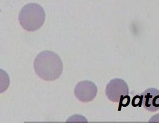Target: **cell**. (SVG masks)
I'll return each instance as SVG.
<instances>
[{
	"label": "cell",
	"mask_w": 159,
	"mask_h": 128,
	"mask_svg": "<svg viewBox=\"0 0 159 128\" xmlns=\"http://www.w3.org/2000/svg\"><path fill=\"white\" fill-rule=\"evenodd\" d=\"M141 99V97H139V95H136L135 97H134L133 101H132V106L134 107L136 106H141L140 105V99Z\"/></svg>",
	"instance_id": "8"
},
{
	"label": "cell",
	"mask_w": 159,
	"mask_h": 128,
	"mask_svg": "<svg viewBox=\"0 0 159 128\" xmlns=\"http://www.w3.org/2000/svg\"><path fill=\"white\" fill-rule=\"evenodd\" d=\"M10 77L7 72L0 68V94L5 92L9 87Z\"/></svg>",
	"instance_id": "6"
},
{
	"label": "cell",
	"mask_w": 159,
	"mask_h": 128,
	"mask_svg": "<svg viewBox=\"0 0 159 128\" xmlns=\"http://www.w3.org/2000/svg\"><path fill=\"white\" fill-rule=\"evenodd\" d=\"M130 102V97H129L128 95H126L125 96L121 97L120 99V101H119V104H120V106H124L126 107L129 105Z\"/></svg>",
	"instance_id": "7"
},
{
	"label": "cell",
	"mask_w": 159,
	"mask_h": 128,
	"mask_svg": "<svg viewBox=\"0 0 159 128\" xmlns=\"http://www.w3.org/2000/svg\"><path fill=\"white\" fill-rule=\"evenodd\" d=\"M34 67L37 76L46 81L57 80L63 71L61 58L51 51L40 53L35 59Z\"/></svg>",
	"instance_id": "1"
},
{
	"label": "cell",
	"mask_w": 159,
	"mask_h": 128,
	"mask_svg": "<svg viewBox=\"0 0 159 128\" xmlns=\"http://www.w3.org/2000/svg\"><path fill=\"white\" fill-rule=\"evenodd\" d=\"M142 106L149 112L159 110V90L155 88H149L141 94Z\"/></svg>",
	"instance_id": "5"
},
{
	"label": "cell",
	"mask_w": 159,
	"mask_h": 128,
	"mask_svg": "<svg viewBox=\"0 0 159 128\" xmlns=\"http://www.w3.org/2000/svg\"><path fill=\"white\" fill-rule=\"evenodd\" d=\"M46 14L43 8L37 3L25 5L19 14L21 26L28 32H35L44 24Z\"/></svg>",
	"instance_id": "2"
},
{
	"label": "cell",
	"mask_w": 159,
	"mask_h": 128,
	"mask_svg": "<svg viewBox=\"0 0 159 128\" xmlns=\"http://www.w3.org/2000/svg\"><path fill=\"white\" fill-rule=\"evenodd\" d=\"M98 93L96 85L91 81L79 82L75 88V95L77 99L83 103L91 102L94 100Z\"/></svg>",
	"instance_id": "4"
},
{
	"label": "cell",
	"mask_w": 159,
	"mask_h": 128,
	"mask_svg": "<svg viewBox=\"0 0 159 128\" xmlns=\"http://www.w3.org/2000/svg\"><path fill=\"white\" fill-rule=\"evenodd\" d=\"M150 122H159V114H157L153 117H152L151 119L149 120Z\"/></svg>",
	"instance_id": "9"
},
{
	"label": "cell",
	"mask_w": 159,
	"mask_h": 128,
	"mask_svg": "<svg viewBox=\"0 0 159 128\" xmlns=\"http://www.w3.org/2000/svg\"><path fill=\"white\" fill-rule=\"evenodd\" d=\"M105 92L107 98L111 101L119 103L121 97L129 94V88L122 79L115 78L107 84Z\"/></svg>",
	"instance_id": "3"
}]
</instances>
